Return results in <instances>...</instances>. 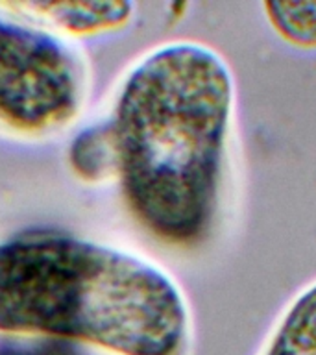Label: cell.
<instances>
[{"mask_svg": "<svg viewBox=\"0 0 316 355\" xmlns=\"http://www.w3.org/2000/svg\"><path fill=\"white\" fill-rule=\"evenodd\" d=\"M235 78L215 49L172 41L122 82L107 128L130 215L157 243L194 250L218 220Z\"/></svg>", "mask_w": 316, "mask_h": 355, "instance_id": "1", "label": "cell"}, {"mask_svg": "<svg viewBox=\"0 0 316 355\" xmlns=\"http://www.w3.org/2000/svg\"><path fill=\"white\" fill-rule=\"evenodd\" d=\"M0 333L111 355H187L193 318L176 279L126 250L28 230L0 243Z\"/></svg>", "mask_w": 316, "mask_h": 355, "instance_id": "2", "label": "cell"}, {"mask_svg": "<svg viewBox=\"0 0 316 355\" xmlns=\"http://www.w3.org/2000/svg\"><path fill=\"white\" fill-rule=\"evenodd\" d=\"M0 11V128L26 139L60 133L87 100L85 58L49 28Z\"/></svg>", "mask_w": 316, "mask_h": 355, "instance_id": "3", "label": "cell"}, {"mask_svg": "<svg viewBox=\"0 0 316 355\" xmlns=\"http://www.w3.org/2000/svg\"><path fill=\"white\" fill-rule=\"evenodd\" d=\"M0 8L71 37L121 32L135 15L132 2H2Z\"/></svg>", "mask_w": 316, "mask_h": 355, "instance_id": "4", "label": "cell"}, {"mask_svg": "<svg viewBox=\"0 0 316 355\" xmlns=\"http://www.w3.org/2000/svg\"><path fill=\"white\" fill-rule=\"evenodd\" d=\"M259 355H316V279L290 300Z\"/></svg>", "mask_w": 316, "mask_h": 355, "instance_id": "5", "label": "cell"}, {"mask_svg": "<svg viewBox=\"0 0 316 355\" xmlns=\"http://www.w3.org/2000/svg\"><path fill=\"white\" fill-rule=\"evenodd\" d=\"M261 8L285 43L299 50H316V0H268Z\"/></svg>", "mask_w": 316, "mask_h": 355, "instance_id": "6", "label": "cell"}, {"mask_svg": "<svg viewBox=\"0 0 316 355\" xmlns=\"http://www.w3.org/2000/svg\"><path fill=\"white\" fill-rule=\"evenodd\" d=\"M69 161L74 174L87 182L115 176V148L107 122L83 130L72 141Z\"/></svg>", "mask_w": 316, "mask_h": 355, "instance_id": "7", "label": "cell"}, {"mask_svg": "<svg viewBox=\"0 0 316 355\" xmlns=\"http://www.w3.org/2000/svg\"><path fill=\"white\" fill-rule=\"evenodd\" d=\"M0 355H80L71 343L54 338L17 337L0 346Z\"/></svg>", "mask_w": 316, "mask_h": 355, "instance_id": "8", "label": "cell"}]
</instances>
